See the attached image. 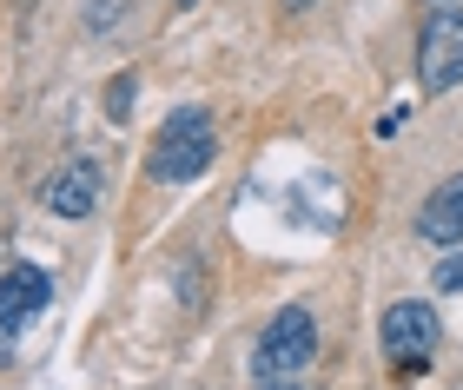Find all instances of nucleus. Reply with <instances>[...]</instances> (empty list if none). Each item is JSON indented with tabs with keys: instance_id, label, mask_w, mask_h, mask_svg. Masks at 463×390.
<instances>
[{
	"instance_id": "obj_8",
	"label": "nucleus",
	"mask_w": 463,
	"mask_h": 390,
	"mask_svg": "<svg viewBox=\"0 0 463 390\" xmlns=\"http://www.w3.org/2000/svg\"><path fill=\"white\" fill-rule=\"evenodd\" d=\"M437 284H444V292H463V258H450L444 272H437Z\"/></svg>"
},
{
	"instance_id": "obj_4",
	"label": "nucleus",
	"mask_w": 463,
	"mask_h": 390,
	"mask_svg": "<svg viewBox=\"0 0 463 390\" xmlns=\"http://www.w3.org/2000/svg\"><path fill=\"white\" fill-rule=\"evenodd\" d=\"M377 344H384V358L404 377H417L437 358V311H430L424 298H397L391 311H384V324H377Z\"/></svg>"
},
{
	"instance_id": "obj_6",
	"label": "nucleus",
	"mask_w": 463,
	"mask_h": 390,
	"mask_svg": "<svg viewBox=\"0 0 463 390\" xmlns=\"http://www.w3.org/2000/svg\"><path fill=\"white\" fill-rule=\"evenodd\" d=\"M40 205L60 212V218H87L99 205V166H93V159H67V166L40 186Z\"/></svg>"
},
{
	"instance_id": "obj_9",
	"label": "nucleus",
	"mask_w": 463,
	"mask_h": 390,
	"mask_svg": "<svg viewBox=\"0 0 463 390\" xmlns=\"http://www.w3.org/2000/svg\"><path fill=\"white\" fill-rule=\"evenodd\" d=\"M107 107H113V113H126V107H133V79H119V87L107 93Z\"/></svg>"
},
{
	"instance_id": "obj_2",
	"label": "nucleus",
	"mask_w": 463,
	"mask_h": 390,
	"mask_svg": "<svg viewBox=\"0 0 463 390\" xmlns=\"http://www.w3.org/2000/svg\"><path fill=\"white\" fill-rule=\"evenodd\" d=\"M417 87L424 93L463 87V0H424V27H417Z\"/></svg>"
},
{
	"instance_id": "obj_3",
	"label": "nucleus",
	"mask_w": 463,
	"mask_h": 390,
	"mask_svg": "<svg viewBox=\"0 0 463 390\" xmlns=\"http://www.w3.org/2000/svg\"><path fill=\"white\" fill-rule=\"evenodd\" d=\"M311 358H318V318H311L305 304L271 311V324L259 331V344H251V371L259 377H291V371H305Z\"/></svg>"
},
{
	"instance_id": "obj_1",
	"label": "nucleus",
	"mask_w": 463,
	"mask_h": 390,
	"mask_svg": "<svg viewBox=\"0 0 463 390\" xmlns=\"http://www.w3.org/2000/svg\"><path fill=\"white\" fill-rule=\"evenodd\" d=\"M213 153H219L213 113H199V107H179V113L159 126L153 153H146V172H153L159 186H185V179H199L205 166H213Z\"/></svg>"
},
{
	"instance_id": "obj_7",
	"label": "nucleus",
	"mask_w": 463,
	"mask_h": 390,
	"mask_svg": "<svg viewBox=\"0 0 463 390\" xmlns=\"http://www.w3.org/2000/svg\"><path fill=\"white\" fill-rule=\"evenodd\" d=\"M417 232H424L437 252H450V245H463V172H450L444 186H437L424 205H417Z\"/></svg>"
},
{
	"instance_id": "obj_11",
	"label": "nucleus",
	"mask_w": 463,
	"mask_h": 390,
	"mask_svg": "<svg viewBox=\"0 0 463 390\" xmlns=\"http://www.w3.org/2000/svg\"><path fill=\"white\" fill-rule=\"evenodd\" d=\"M279 7H285V14H305V7H318V0H279Z\"/></svg>"
},
{
	"instance_id": "obj_5",
	"label": "nucleus",
	"mask_w": 463,
	"mask_h": 390,
	"mask_svg": "<svg viewBox=\"0 0 463 390\" xmlns=\"http://www.w3.org/2000/svg\"><path fill=\"white\" fill-rule=\"evenodd\" d=\"M47 298H53V278L40 272V265H14V272L0 278V358L14 351V338L27 331L33 311H47Z\"/></svg>"
},
{
	"instance_id": "obj_10",
	"label": "nucleus",
	"mask_w": 463,
	"mask_h": 390,
	"mask_svg": "<svg viewBox=\"0 0 463 390\" xmlns=\"http://www.w3.org/2000/svg\"><path fill=\"white\" fill-rule=\"evenodd\" d=\"M259 390H305V384H285V377H259Z\"/></svg>"
},
{
	"instance_id": "obj_12",
	"label": "nucleus",
	"mask_w": 463,
	"mask_h": 390,
	"mask_svg": "<svg viewBox=\"0 0 463 390\" xmlns=\"http://www.w3.org/2000/svg\"><path fill=\"white\" fill-rule=\"evenodd\" d=\"M173 7H193V0H173Z\"/></svg>"
}]
</instances>
